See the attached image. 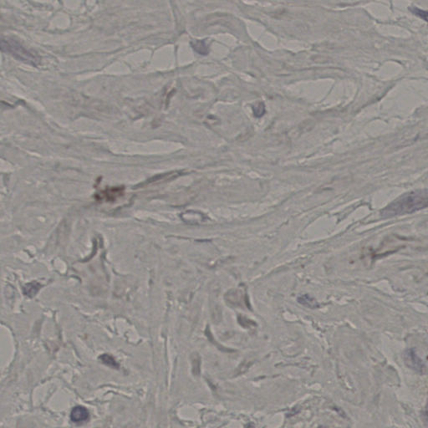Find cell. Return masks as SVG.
<instances>
[{
	"mask_svg": "<svg viewBox=\"0 0 428 428\" xmlns=\"http://www.w3.org/2000/svg\"><path fill=\"white\" fill-rule=\"evenodd\" d=\"M428 205V194L426 190L410 192L399 196L380 212L384 218L402 216L413 214L424 209Z\"/></svg>",
	"mask_w": 428,
	"mask_h": 428,
	"instance_id": "6da1fadb",
	"label": "cell"
},
{
	"mask_svg": "<svg viewBox=\"0 0 428 428\" xmlns=\"http://www.w3.org/2000/svg\"><path fill=\"white\" fill-rule=\"evenodd\" d=\"M0 50L10 54L21 62H26L28 64L36 66L40 62V58L36 54L13 38H0Z\"/></svg>",
	"mask_w": 428,
	"mask_h": 428,
	"instance_id": "7a4b0ae2",
	"label": "cell"
},
{
	"mask_svg": "<svg viewBox=\"0 0 428 428\" xmlns=\"http://www.w3.org/2000/svg\"><path fill=\"white\" fill-rule=\"evenodd\" d=\"M404 359H405L406 364L408 366L410 367L416 372H419L420 374L426 373V367L425 364L423 363L422 359H420V357L418 356L415 350H408L404 354Z\"/></svg>",
	"mask_w": 428,
	"mask_h": 428,
	"instance_id": "3957f363",
	"label": "cell"
},
{
	"mask_svg": "<svg viewBox=\"0 0 428 428\" xmlns=\"http://www.w3.org/2000/svg\"><path fill=\"white\" fill-rule=\"evenodd\" d=\"M90 413L86 408L84 406H76L73 408L70 413V419L74 423H82L86 422L89 419Z\"/></svg>",
	"mask_w": 428,
	"mask_h": 428,
	"instance_id": "277c9868",
	"label": "cell"
},
{
	"mask_svg": "<svg viewBox=\"0 0 428 428\" xmlns=\"http://www.w3.org/2000/svg\"><path fill=\"white\" fill-rule=\"evenodd\" d=\"M122 188H108L104 191L100 192V198L102 199H104L106 201H113L116 199L118 198L119 196H122L123 194Z\"/></svg>",
	"mask_w": 428,
	"mask_h": 428,
	"instance_id": "5b68a950",
	"label": "cell"
},
{
	"mask_svg": "<svg viewBox=\"0 0 428 428\" xmlns=\"http://www.w3.org/2000/svg\"><path fill=\"white\" fill-rule=\"evenodd\" d=\"M297 301L300 304L306 306L307 308H316L320 307V304L316 301V298L310 296V294H303V296H298Z\"/></svg>",
	"mask_w": 428,
	"mask_h": 428,
	"instance_id": "8992f818",
	"label": "cell"
},
{
	"mask_svg": "<svg viewBox=\"0 0 428 428\" xmlns=\"http://www.w3.org/2000/svg\"><path fill=\"white\" fill-rule=\"evenodd\" d=\"M100 360H102L103 364H106L107 366L110 367V368H113V369H119L120 368V366L116 362L115 358L110 356V354H102V356H100Z\"/></svg>",
	"mask_w": 428,
	"mask_h": 428,
	"instance_id": "52a82bcc",
	"label": "cell"
},
{
	"mask_svg": "<svg viewBox=\"0 0 428 428\" xmlns=\"http://www.w3.org/2000/svg\"><path fill=\"white\" fill-rule=\"evenodd\" d=\"M40 288V284L33 282V283L28 284L27 286L24 288V293L26 296H28L32 298L33 296H36V294L38 292V290Z\"/></svg>",
	"mask_w": 428,
	"mask_h": 428,
	"instance_id": "ba28073f",
	"label": "cell"
},
{
	"mask_svg": "<svg viewBox=\"0 0 428 428\" xmlns=\"http://www.w3.org/2000/svg\"><path fill=\"white\" fill-rule=\"evenodd\" d=\"M192 370H194V374L198 376L199 373H200V360H199L198 356L192 359Z\"/></svg>",
	"mask_w": 428,
	"mask_h": 428,
	"instance_id": "9c48e42d",
	"label": "cell"
},
{
	"mask_svg": "<svg viewBox=\"0 0 428 428\" xmlns=\"http://www.w3.org/2000/svg\"></svg>",
	"mask_w": 428,
	"mask_h": 428,
	"instance_id": "30bf717a",
	"label": "cell"
}]
</instances>
